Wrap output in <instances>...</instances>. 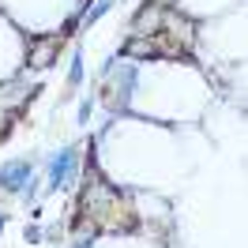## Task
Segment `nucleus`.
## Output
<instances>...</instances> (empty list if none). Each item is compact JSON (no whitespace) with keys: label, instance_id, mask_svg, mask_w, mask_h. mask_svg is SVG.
Here are the masks:
<instances>
[{"label":"nucleus","instance_id":"nucleus-3","mask_svg":"<svg viewBox=\"0 0 248 248\" xmlns=\"http://www.w3.org/2000/svg\"><path fill=\"white\" fill-rule=\"evenodd\" d=\"M79 79H83V61L76 57V61H72V83H79Z\"/></svg>","mask_w":248,"mask_h":248},{"label":"nucleus","instance_id":"nucleus-4","mask_svg":"<svg viewBox=\"0 0 248 248\" xmlns=\"http://www.w3.org/2000/svg\"><path fill=\"white\" fill-rule=\"evenodd\" d=\"M109 4H113V0H102V4H98V8H94V12H91V19H98V16H106V12H109Z\"/></svg>","mask_w":248,"mask_h":248},{"label":"nucleus","instance_id":"nucleus-2","mask_svg":"<svg viewBox=\"0 0 248 248\" xmlns=\"http://www.w3.org/2000/svg\"><path fill=\"white\" fill-rule=\"evenodd\" d=\"M72 162H76V155H72V151H61V155L53 158V166H49V181H53V188H61L64 173L72 170Z\"/></svg>","mask_w":248,"mask_h":248},{"label":"nucleus","instance_id":"nucleus-1","mask_svg":"<svg viewBox=\"0 0 248 248\" xmlns=\"http://www.w3.org/2000/svg\"><path fill=\"white\" fill-rule=\"evenodd\" d=\"M27 177H31V166H27V162H12V166L0 170V185L12 188V192H19V188L27 185Z\"/></svg>","mask_w":248,"mask_h":248}]
</instances>
